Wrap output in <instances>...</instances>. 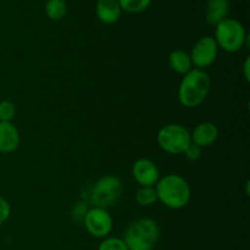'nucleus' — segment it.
Wrapping results in <instances>:
<instances>
[{"label":"nucleus","instance_id":"1","mask_svg":"<svg viewBox=\"0 0 250 250\" xmlns=\"http://www.w3.org/2000/svg\"><path fill=\"white\" fill-rule=\"evenodd\" d=\"M211 89V78L204 70L192 68L183 76L178 87L177 97L181 104L188 109L202 105Z\"/></svg>","mask_w":250,"mask_h":250},{"label":"nucleus","instance_id":"2","mask_svg":"<svg viewBox=\"0 0 250 250\" xmlns=\"http://www.w3.org/2000/svg\"><path fill=\"white\" fill-rule=\"evenodd\" d=\"M155 190L158 200L173 210L185 208L192 197L189 183L177 173H170L161 177L155 185Z\"/></svg>","mask_w":250,"mask_h":250},{"label":"nucleus","instance_id":"3","mask_svg":"<svg viewBox=\"0 0 250 250\" xmlns=\"http://www.w3.org/2000/svg\"><path fill=\"white\" fill-rule=\"evenodd\" d=\"M160 229L155 220L149 217L134 220L127 226L124 242L128 250H153L158 243Z\"/></svg>","mask_w":250,"mask_h":250},{"label":"nucleus","instance_id":"4","mask_svg":"<svg viewBox=\"0 0 250 250\" xmlns=\"http://www.w3.org/2000/svg\"><path fill=\"white\" fill-rule=\"evenodd\" d=\"M215 42L219 49L227 53H237L248 44L249 37L247 36L243 24L234 19H225L215 27Z\"/></svg>","mask_w":250,"mask_h":250},{"label":"nucleus","instance_id":"5","mask_svg":"<svg viewBox=\"0 0 250 250\" xmlns=\"http://www.w3.org/2000/svg\"><path fill=\"white\" fill-rule=\"evenodd\" d=\"M156 141L164 151L172 155L183 154L192 143L190 132L186 127L177 124H168L161 127L158 132Z\"/></svg>","mask_w":250,"mask_h":250},{"label":"nucleus","instance_id":"6","mask_svg":"<svg viewBox=\"0 0 250 250\" xmlns=\"http://www.w3.org/2000/svg\"><path fill=\"white\" fill-rule=\"evenodd\" d=\"M124 190L121 180L115 175L103 176L92 188V202L94 207L106 209L120 199Z\"/></svg>","mask_w":250,"mask_h":250},{"label":"nucleus","instance_id":"7","mask_svg":"<svg viewBox=\"0 0 250 250\" xmlns=\"http://www.w3.org/2000/svg\"><path fill=\"white\" fill-rule=\"evenodd\" d=\"M84 227L88 233L95 238H106L112 231V222L111 215L107 212L106 209L94 207L88 210L84 214Z\"/></svg>","mask_w":250,"mask_h":250},{"label":"nucleus","instance_id":"8","mask_svg":"<svg viewBox=\"0 0 250 250\" xmlns=\"http://www.w3.org/2000/svg\"><path fill=\"white\" fill-rule=\"evenodd\" d=\"M217 54H219V46L214 37L204 36L198 39L197 43L192 48L189 56L195 68L204 70L215 62Z\"/></svg>","mask_w":250,"mask_h":250},{"label":"nucleus","instance_id":"9","mask_svg":"<svg viewBox=\"0 0 250 250\" xmlns=\"http://www.w3.org/2000/svg\"><path fill=\"white\" fill-rule=\"evenodd\" d=\"M132 176L141 187H155L160 180V171L154 161L142 158L132 166Z\"/></svg>","mask_w":250,"mask_h":250},{"label":"nucleus","instance_id":"10","mask_svg":"<svg viewBox=\"0 0 250 250\" xmlns=\"http://www.w3.org/2000/svg\"><path fill=\"white\" fill-rule=\"evenodd\" d=\"M217 138H219V128L216 125L209 121L197 125L190 133L192 143L197 144L202 149L212 146Z\"/></svg>","mask_w":250,"mask_h":250},{"label":"nucleus","instance_id":"11","mask_svg":"<svg viewBox=\"0 0 250 250\" xmlns=\"http://www.w3.org/2000/svg\"><path fill=\"white\" fill-rule=\"evenodd\" d=\"M20 146V132L11 122H0V153L10 154Z\"/></svg>","mask_w":250,"mask_h":250},{"label":"nucleus","instance_id":"12","mask_svg":"<svg viewBox=\"0 0 250 250\" xmlns=\"http://www.w3.org/2000/svg\"><path fill=\"white\" fill-rule=\"evenodd\" d=\"M229 12V0H208L205 7V21L209 26L216 27Z\"/></svg>","mask_w":250,"mask_h":250},{"label":"nucleus","instance_id":"13","mask_svg":"<svg viewBox=\"0 0 250 250\" xmlns=\"http://www.w3.org/2000/svg\"><path fill=\"white\" fill-rule=\"evenodd\" d=\"M95 11L98 19L106 24H112L119 21L122 14L119 0H98Z\"/></svg>","mask_w":250,"mask_h":250},{"label":"nucleus","instance_id":"14","mask_svg":"<svg viewBox=\"0 0 250 250\" xmlns=\"http://www.w3.org/2000/svg\"><path fill=\"white\" fill-rule=\"evenodd\" d=\"M168 65H170L171 70H173L178 75L183 76L193 68V63L192 60H190L189 54L186 53L185 50H181V49L173 50L168 55Z\"/></svg>","mask_w":250,"mask_h":250},{"label":"nucleus","instance_id":"15","mask_svg":"<svg viewBox=\"0 0 250 250\" xmlns=\"http://www.w3.org/2000/svg\"><path fill=\"white\" fill-rule=\"evenodd\" d=\"M45 15L53 21H59L66 16L67 5L63 0H48L44 6Z\"/></svg>","mask_w":250,"mask_h":250},{"label":"nucleus","instance_id":"16","mask_svg":"<svg viewBox=\"0 0 250 250\" xmlns=\"http://www.w3.org/2000/svg\"><path fill=\"white\" fill-rule=\"evenodd\" d=\"M137 204L143 208L151 207L158 202L155 187H141L136 193Z\"/></svg>","mask_w":250,"mask_h":250},{"label":"nucleus","instance_id":"17","mask_svg":"<svg viewBox=\"0 0 250 250\" xmlns=\"http://www.w3.org/2000/svg\"><path fill=\"white\" fill-rule=\"evenodd\" d=\"M151 0H119L121 10L129 14H138L148 9Z\"/></svg>","mask_w":250,"mask_h":250},{"label":"nucleus","instance_id":"18","mask_svg":"<svg viewBox=\"0 0 250 250\" xmlns=\"http://www.w3.org/2000/svg\"><path fill=\"white\" fill-rule=\"evenodd\" d=\"M98 250H128L124 239L117 237H109L104 238L100 242Z\"/></svg>","mask_w":250,"mask_h":250},{"label":"nucleus","instance_id":"19","mask_svg":"<svg viewBox=\"0 0 250 250\" xmlns=\"http://www.w3.org/2000/svg\"><path fill=\"white\" fill-rule=\"evenodd\" d=\"M16 115V106L10 100L0 102V122H11Z\"/></svg>","mask_w":250,"mask_h":250},{"label":"nucleus","instance_id":"20","mask_svg":"<svg viewBox=\"0 0 250 250\" xmlns=\"http://www.w3.org/2000/svg\"><path fill=\"white\" fill-rule=\"evenodd\" d=\"M186 154V158L190 161H197L202 158V154H203V149L200 146H198L197 144L194 143H190L188 146V148L185 150Z\"/></svg>","mask_w":250,"mask_h":250},{"label":"nucleus","instance_id":"21","mask_svg":"<svg viewBox=\"0 0 250 250\" xmlns=\"http://www.w3.org/2000/svg\"><path fill=\"white\" fill-rule=\"evenodd\" d=\"M11 215V207L4 197H0V225L5 224Z\"/></svg>","mask_w":250,"mask_h":250},{"label":"nucleus","instance_id":"22","mask_svg":"<svg viewBox=\"0 0 250 250\" xmlns=\"http://www.w3.org/2000/svg\"><path fill=\"white\" fill-rule=\"evenodd\" d=\"M249 68H250V59L247 58L246 61H244V65H243V73H244V77H246V80L248 81V82L250 80Z\"/></svg>","mask_w":250,"mask_h":250}]
</instances>
